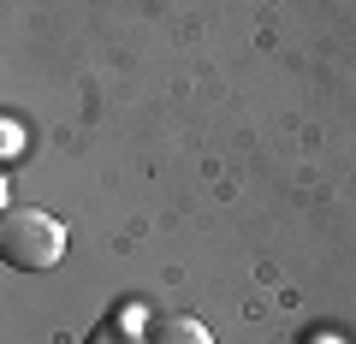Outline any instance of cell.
Wrapping results in <instances>:
<instances>
[{
	"mask_svg": "<svg viewBox=\"0 0 356 344\" xmlns=\"http://www.w3.org/2000/svg\"><path fill=\"white\" fill-rule=\"evenodd\" d=\"M0 255H6V268H18V273L60 268V255H65L60 220L42 214V208H6V220H0Z\"/></svg>",
	"mask_w": 356,
	"mask_h": 344,
	"instance_id": "obj_1",
	"label": "cell"
},
{
	"mask_svg": "<svg viewBox=\"0 0 356 344\" xmlns=\"http://www.w3.org/2000/svg\"><path fill=\"white\" fill-rule=\"evenodd\" d=\"M149 344H214V338H208V327L191 320V315H161L149 327Z\"/></svg>",
	"mask_w": 356,
	"mask_h": 344,
	"instance_id": "obj_2",
	"label": "cell"
},
{
	"mask_svg": "<svg viewBox=\"0 0 356 344\" xmlns=\"http://www.w3.org/2000/svg\"><path fill=\"white\" fill-rule=\"evenodd\" d=\"M137 320H143V309H125L119 320H102L83 344H149V338H137Z\"/></svg>",
	"mask_w": 356,
	"mask_h": 344,
	"instance_id": "obj_3",
	"label": "cell"
}]
</instances>
